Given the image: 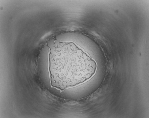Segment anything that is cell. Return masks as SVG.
<instances>
[{
	"mask_svg": "<svg viewBox=\"0 0 149 118\" xmlns=\"http://www.w3.org/2000/svg\"><path fill=\"white\" fill-rule=\"evenodd\" d=\"M73 44L56 39L49 47L52 84L61 90L86 81L97 69L95 61Z\"/></svg>",
	"mask_w": 149,
	"mask_h": 118,
	"instance_id": "obj_1",
	"label": "cell"
}]
</instances>
